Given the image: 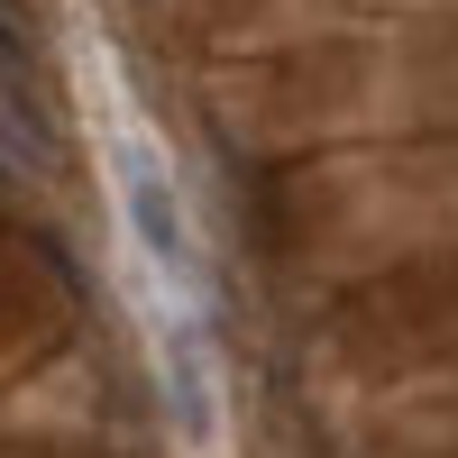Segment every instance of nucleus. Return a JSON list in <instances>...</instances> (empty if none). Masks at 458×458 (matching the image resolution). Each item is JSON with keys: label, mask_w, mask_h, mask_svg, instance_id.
<instances>
[{"label": "nucleus", "mask_w": 458, "mask_h": 458, "mask_svg": "<svg viewBox=\"0 0 458 458\" xmlns=\"http://www.w3.org/2000/svg\"><path fill=\"white\" fill-rule=\"evenodd\" d=\"M165 403H174V431L193 440V449H211V431H220V403H211V349H202V312H183V321L165 330Z\"/></svg>", "instance_id": "nucleus-2"}, {"label": "nucleus", "mask_w": 458, "mask_h": 458, "mask_svg": "<svg viewBox=\"0 0 458 458\" xmlns=\"http://www.w3.org/2000/svg\"><path fill=\"white\" fill-rule=\"evenodd\" d=\"M120 211H129V239L138 257L157 266L165 284H183V302H202V239L174 202V174L147 157V147H120Z\"/></svg>", "instance_id": "nucleus-1"}]
</instances>
